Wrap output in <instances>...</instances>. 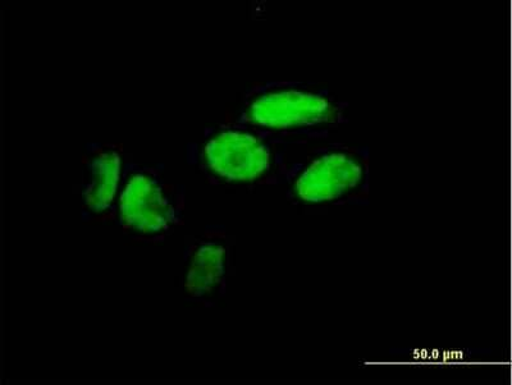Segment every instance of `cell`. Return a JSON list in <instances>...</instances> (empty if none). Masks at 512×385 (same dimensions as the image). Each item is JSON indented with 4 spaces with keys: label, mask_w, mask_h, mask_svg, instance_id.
I'll use <instances>...</instances> for the list:
<instances>
[{
    "label": "cell",
    "mask_w": 512,
    "mask_h": 385,
    "mask_svg": "<svg viewBox=\"0 0 512 385\" xmlns=\"http://www.w3.org/2000/svg\"><path fill=\"white\" fill-rule=\"evenodd\" d=\"M121 213L128 227L155 232L167 226L171 208L157 183L137 174L128 181L122 194Z\"/></svg>",
    "instance_id": "obj_4"
},
{
    "label": "cell",
    "mask_w": 512,
    "mask_h": 385,
    "mask_svg": "<svg viewBox=\"0 0 512 385\" xmlns=\"http://www.w3.org/2000/svg\"><path fill=\"white\" fill-rule=\"evenodd\" d=\"M120 177V157L114 151L100 154L90 165L85 201L93 210H104L112 203Z\"/></svg>",
    "instance_id": "obj_6"
},
{
    "label": "cell",
    "mask_w": 512,
    "mask_h": 385,
    "mask_svg": "<svg viewBox=\"0 0 512 385\" xmlns=\"http://www.w3.org/2000/svg\"><path fill=\"white\" fill-rule=\"evenodd\" d=\"M205 159L219 177L254 182L269 172L272 151L265 142L242 130L221 131L205 146Z\"/></svg>",
    "instance_id": "obj_3"
},
{
    "label": "cell",
    "mask_w": 512,
    "mask_h": 385,
    "mask_svg": "<svg viewBox=\"0 0 512 385\" xmlns=\"http://www.w3.org/2000/svg\"><path fill=\"white\" fill-rule=\"evenodd\" d=\"M368 187V151L345 144L320 146L292 182V192L305 205L351 203L367 194Z\"/></svg>",
    "instance_id": "obj_2"
},
{
    "label": "cell",
    "mask_w": 512,
    "mask_h": 385,
    "mask_svg": "<svg viewBox=\"0 0 512 385\" xmlns=\"http://www.w3.org/2000/svg\"><path fill=\"white\" fill-rule=\"evenodd\" d=\"M226 274V249L219 244H205L195 252L186 278V290L201 297L216 290Z\"/></svg>",
    "instance_id": "obj_5"
},
{
    "label": "cell",
    "mask_w": 512,
    "mask_h": 385,
    "mask_svg": "<svg viewBox=\"0 0 512 385\" xmlns=\"http://www.w3.org/2000/svg\"><path fill=\"white\" fill-rule=\"evenodd\" d=\"M349 105L320 86H285L255 96L245 110L246 121L272 130L327 134L347 121Z\"/></svg>",
    "instance_id": "obj_1"
}]
</instances>
